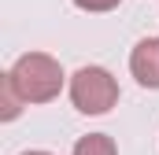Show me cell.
Masks as SVG:
<instances>
[{
	"instance_id": "cell-7",
	"label": "cell",
	"mask_w": 159,
	"mask_h": 155,
	"mask_svg": "<svg viewBox=\"0 0 159 155\" xmlns=\"http://www.w3.org/2000/svg\"><path fill=\"white\" fill-rule=\"evenodd\" d=\"M22 155H52V152H22Z\"/></svg>"
},
{
	"instance_id": "cell-3",
	"label": "cell",
	"mask_w": 159,
	"mask_h": 155,
	"mask_svg": "<svg viewBox=\"0 0 159 155\" xmlns=\"http://www.w3.org/2000/svg\"><path fill=\"white\" fill-rule=\"evenodd\" d=\"M129 74L141 89H159V37H144L129 52Z\"/></svg>"
},
{
	"instance_id": "cell-5",
	"label": "cell",
	"mask_w": 159,
	"mask_h": 155,
	"mask_svg": "<svg viewBox=\"0 0 159 155\" xmlns=\"http://www.w3.org/2000/svg\"><path fill=\"white\" fill-rule=\"evenodd\" d=\"M0 92H4V111H0V118H4V122H15L19 111H22L26 104H22V96L15 92V85H11V78H7V74H4V81H0Z\"/></svg>"
},
{
	"instance_id": "cell-2",
	"label": "cell",
	"mask_w": 159,
	"mask_h": 155,
	"mask_svg": "<svg viewBox=\"0 0 159 155\" xmlns=\"http://www.w3.org/2000/svg\"><path fill=\"white\" fill-rule=\"evenodd\" d=\"M70 104L81 115H107L119 104V81L104 67H81L70 78Z\"/></svg>"
},
{
	"instance_id": "cell-4",
	"label": "cell",
	"mask_w": 159,
	"mask_h": 155,
	"mask_svg": "<svg viewBox=\"0 0 159 155\" xmlns=\"http://www.w3.org/2000/svg\"><path fill=\"white\" fill-rule=\"evenodd\" d=\"M70 155H119V148H115V140L107 133H89V137H81L74 144Z\"/></svg>"
},
{
	"instance_id": "cell-6",
	"label": "cell",
	"mask_w": 159,
	"mask_h": 155,
	"mask_svg": "<svg viewBox=\"0 0 159 155\" xmlns=\"http://www.w3.org/2000/svg\"><path fill=\"white\" fill-rule=\"evenodd\" d=\"M122 0H74V7L81 11H115Z\"/></svg>"
},
{
	"instance_id": "cell-1",
	"label": "cell",
	"mask_w": 159,
	"mask_h": 155,
	"mask_svg": "<svg viewBox=\"0 0 159 155\" xmlns=\"http://www.w3.org/2000/svg\"><path fill=\"white\" fill-rule=\"evenodd\" d=\"M7 78H11L15 92L22 96V104H48V100H56L59 89H63V81H67L59 59H52L48 52H26V55H19L11 63Z\"/></svg>"
}]
</instances>
